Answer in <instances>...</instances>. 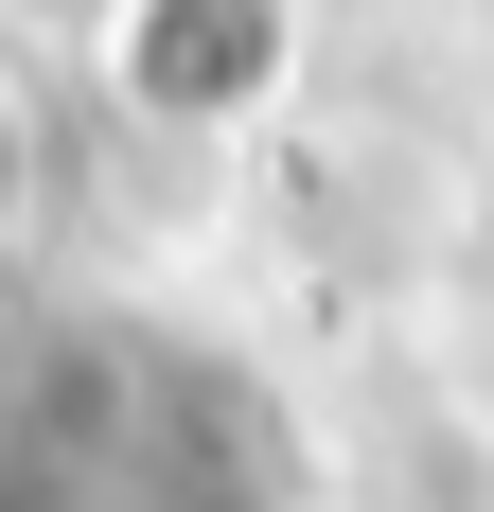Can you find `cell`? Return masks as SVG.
<instances>
[{
    "label": "cell",
    "instance_id": "7a4b0ae2",
    "mask_svg": "<svg viewBox=\"0 0 494 512\" xmlns=\"http://www.w3.org/2000/svg\"><path fill=\"white\" fill-rule=\"evenodd\" d=\"M0 177H18V124H0Z\"/></svg>",
    "mask_w": 494,
    "mask_h": 512
},
{
    "label": "cell",
    "instance_id": "6da1fadb",
    "mask_svg": "<svg viewBox=\"0 0 494 512\" xmlns=\"http://www.w3.org/2000/svg\"><path fill=\"white\" fill-rule=\"evenodd\" d=\"M124 89L159 124H247L283 89V0H124Z\"/></svg>",
    "mask_w": 494,
    "mask_h": 512
}]
</instances>
